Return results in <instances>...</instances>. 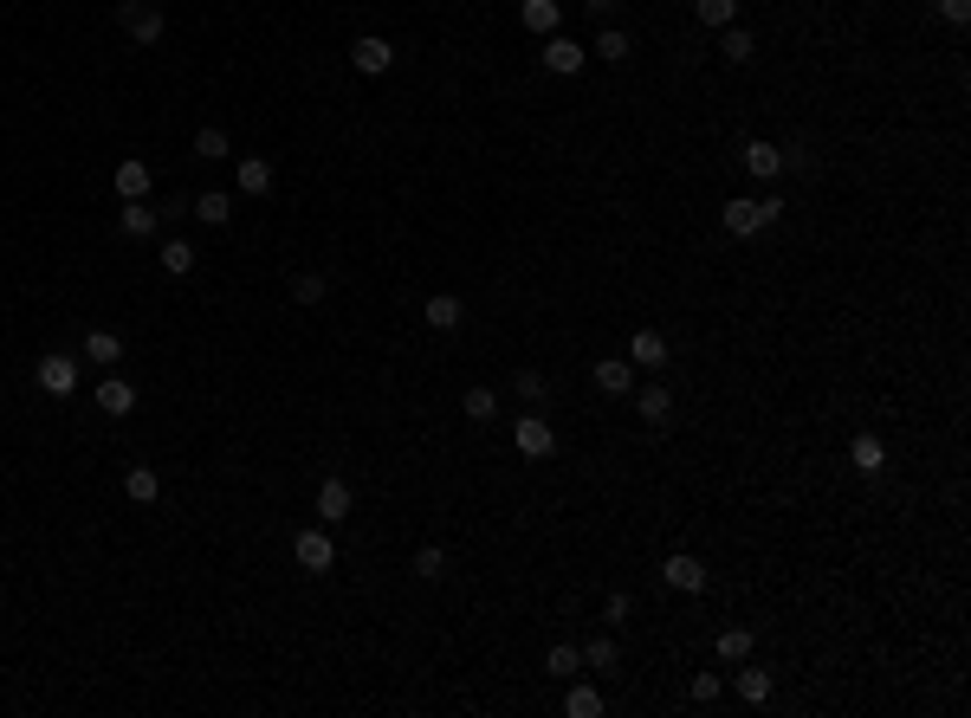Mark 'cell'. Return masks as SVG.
I'll use <instances>...</instances> for the list:
<instances>
[{"instance_id": "36", "label": "cell", "mask_w": 971, "mask_h": 718, "mask_svg": "<svg viewBox=\"0 0 971 718\" xmlns=\"http://www.w3.org/2000/svg\"><path fill=\"white\" fill-rule=\"evenodd\" d=\"M460 408H467V421H499V395H492V389H467Z\"/></svg>"}, {"instance_id": "16", "label": "cell", "mask_w": 971, "mask_h": 718, "mask_svg": "<svg viewBox=\"0 0 971 718\" xmlns=\"http://www.w3.org/2000/svg\"><path fill=\"white\" fill-rule=\"evenodd\" d=\"M149 182H156V175H149V162H117V175H111V188H117V195L123 201H149Z\"/></svg>"}, {"instance_id": "15", "label": "cell", "mask_w": 971, "mask_h": 718, "mask_svg": "<svg viewBox=\"0 0 971 718\" xmlns=\"http://www.w3.org/2000/svg\"><path fill=\"white\" fill-rule=\"evenodd\" d=\"M272 182H279V175H272V162H266V156H246L240 169H234V188H240V195H253V201H259V195H272Z\"/></svg>"}, {"instance_id": "12", "label": "cell", "mask_w": 971, "mask_h": 718, "mask_svg": "<svg viewBox=\"0 0 971 718\" xmlns=\"http://www.w3.org/2000/svg\"><path fill=\"white\" fill-rule=\"evenodd\" d=\"M590 376H596V389H603V395H635V363H628V356H603Z\"/></svg>"}, {"instance_id": "9", "label": "cell", "mask_w": 971, "mask_h": 718, "mask_svg": "<svg viewBox=\"0 0 971 718\" xmlns=\"http://www.w3.org/2000/svg\"><path fill=\"white\" fill-rule=\"evenodd\" d=\"M745 175H758V182H777V175H784V149L771 143V136H758V143H745Z\"/></svg>"}, {"instance_id": "22", "label": "cell", "mask_w": 971, "mask_h": 718, "mask_svg": "<svg viewBox=\"0 0 971 718\" xmlns=\"http://www.w3.org/2000/svg\"><path fill=\"white\" fill-rule=\"evenodd\" d=\"M570 693H564V712L570 718H603V693L596 686H583V680H564Z\"/></svg>"}, {"instance_id": "21", "label": "cell", "mask_w": 971, "mask_h": 718, "mask_svg": "<svg viewBox=\"0 0 971 718\" xmlns=\"http://www.w3.org/2000/svg\"><path fill=\"white\" fill-rule=\"evenodd\" d=\"M726 233H732V240H751V233H764L758 201H726Z\"/></svg>"}, {"instance_id": "20", "label": "cell", "mask_w": 971, "mask_h": 718, "mask_svg": "<svg viewBox=\"0 0 971 718\" xmlns=\"http://www.w3.org/2000/svg\"><path fill=\"white\" fill-rule=\"evenodd\" d=\"M719 52H726V65H751L758 59V39L745 26H719Z\"/></svg>"}, {"instance_id": "19", "label": "cell", "mask_w": 971, "mask_h": 718, "mask_svg": "<svg viewBox=\"0 0 971 718\" xmlns=\"http://www.w3.org/2000/svg\"><path fill=\"white\" fill-rule=\"evenodd\" d=\"M738 699H745V706H764V699H771V673L764 667H751V660H738Z\"/></svg>"}, {"instance_id": "27", "label": "cell", "mask_w": 971, "mask_h": 718, "mask_svg": "<svg viewBox=\"0 0 971 718\" xmlns=\"http://www.w3.org/2000/svg\"><path fill=\"white\" fill-rule=\"evenodd\" d=\"M583 667H596V673H615V667H622V647H615L609 634H596V641H583Z\"/></svg>"}, {"instance_id": "2", "label": "cell", "mask_w": 971, "mask_h": 718, "mask_svg": "<svg viewBox=\"0 0 971 718\" xmlns=\"http://www.w3.org/2000/svg\"><path fill=\"white\" fill-rule=\"evenodd\" d=\"M512 447L525 453V460H551V453H557V427L544 421V414H518V421H512Z\"/></svg>"}, {"instance_id": "6", "label": "cell", "mask_w": 971, "mask_h": 718, "mask_svg": "<svg viewBox=\"0 0 971 718\" xmlns=\"http://www.w3.org/2000/svg\"><path fill=\"white\" fill-rule=\"evenodd\" d=\"M33 376H39V389H46L52 402H65V395L78 389V363H72V356H39Z\"/></svg>"}, {"instance_id": "1", "label": "cell", "mask_w": 971, "mask_h": 718, "mask_svg": "<svg viewBox=\"0 0 971 718\" xmlns=\"http://www.w3.org/2000/svg\"><path fill=\"white\" fill-rule=\"evenodd\" d=\"M117 20H123V33H130L136 46H156V39L169 33L162 7H149V0H117Z\"/></svg>"}, {"instance_id": "34", "label": "cell", "mask_w": 971, "mask_h": 718, "mask_svg": "<svg viewBox=\"0 0 971 718\" xmlns=\"http://www.w3.org/2000/svg\"><path fill=\"white\" fill-rule=\"evenodd\" d=\"M195 156H201V162H227V130L201 123V130H195Z\"/></svg>"}, {"instance_id": "13", "label": "cell", "mask_w": 971, "mask_h": 718, "mask_svg": "<svg viewBox=\"0 0 971 718\" xmlns=\"http://www.w3.org/2000/svg\"><path fill=\"white\" fill-rule=\"evenodd\" d=\"M350 505H357V492H350V479H324L318 486V518L324 524H344Z\"/></svg>"}, {"instance_id": "23", "label": "cell", "mask_w": 971, "mask_h": 718, "mask_svg": "<svg viewBox=\"0 0 971 718\" xmlns=\"http://www.w3.org/2000/svg\"><path fill=\"white\" fill-rule=\"evenodd\" d=\"M123 492H130L136 505H156V499H162V479H156V466H130V473H123Z\"/></svg>"}, {"instance_id": "14", "label": "cell", "mask_w": 971, "mask_h": 718, "mask_svg": "<svg viewBox=\"0 0 971 718\" xmlns=\"http://www.w3.org/2000/svg\"><path fill=\"white\" fill-rule=\"evenodd\" d=\"M667 356H674V350H667L661 330H635V343H628V363H635V369H667Z\"/></svg>"}, {"instance_id": "10", "label": "cell", "mask_w": 971, "mask_h": 718, "mask_svg": "<svg viewBox=\"0 0 971 718\" xmlns=\"http://www.w3.org/2000/svg\"><path fill=\"white\" fill-rule=\"evenodd\" d=\"M635 414L648 427H667L674 421V389H667V382H648V389H635Z\"/></svg>"}, {"instance_id": "8", "label": "cell", "mask_w": 971, "mask_h": 718, "mask_svg": "<svg viewBox=\"0 0 971 718\" xmlns=\"http://www.w3.org/2000/svg\"><path fill=\"white\" fill-rule=\"evenodd\" d=\"M849 466H855L861 479H881L887 473V440L881 434H855L849 440Z\"/></svg>"}, {"instance_id": "18", "label": "cell", "mask_w": 971, "mask_h": 718, "mask_svg": "<svg viewBox=\"0 0 971 718\" xmlns=\"http://www.w3.org/2000/svg\"><path fill=\"white\" fill-rule=\"evenodd\" d=\"M130 408H136V382L104 376V382H98V414H130Z\"/></svg>"}, {"instance_id": "25", "label": "cell", "mask_w": 971, "mask_h": 718, "mask_svg": "<svg viewBox=\"0 0 971 718\" xmlns=\"http://www.w3.org/2000/svg\"><path fill=\"white\" fill-rule=\"evenodd\" d=\"M162 272H169V279H188V272H195V246L188 240H162Z\"/></svg>"}, {"instance_id": "39", "label": "cell", "mask_w": 971, "mask_h": 718, "mask_svg": "<svg viewBox=\"0 0 971 718\" xmlns=\"http://www.w3.org/2000/svg\"><path fill=\"white\" fill-rule=\"evenodd\" d=\"M628 615H635V596H628V589H609V596H603V621H609V628H622Z\"/></svg>"}, {"instance_id": "40", "label": "cell", "mask_w": 971, "mask_h": 718, "mask_svg": "<svg viewBox=\"0 0 971 718\" xmlns=\"http://www.w3.org/2000/svg\"><path fill=\"white\" fill-rule=\"evenodd\" d=\"M939 20H946V26H965L971 20V0H939Z\"/></svg>"}, {"instance_id": "3", "label": "cell", "mask_w": 971, "mask_h": 718, "mask_svg": "<svg viewBox=\"0 0 971 718\" xmlns=\"http://www.w3.org/2000/svg\"><path fill=\"white\" fill-rule=\"evenodd\" d=\"M292 557H298V570H311V576L337 570V544H331V531H318V524H305V531L292 537Z\"/></svg>"}, {"instance_id": "32", "label": "cell", "mask_w": 971, "mask_h": 718, "mask_svg": "<svg viewBox=\"0 0 971 718\" xmlns=\"http://www.w3.org/2000/svg\"><path fill=\"white\" fill-rule=\"evenodd\" d=\"M693 20L719 33V26H732V20H738V0H693Z\"/></svg>"}, {"instance_id": "33", "label": "cell", "mask_w": 971, "mask_h": 718, "mask_svg": "<svg viewBox=\"0 0 971 718\" xmlns=\"http://www.w3.org/2000/svg\"><path fill=\"white\" fill-rule=\"evenodd\" d=\"M415 576H421V583H441V576H447V550L441 544H421L415 550Z\"/></svg>"}, {"instance_id": "35", "label": "cell", "mask_w": 971, "mask_h": 718, "mask_svg": "<svg viewBox=\"0 0 971 718\" xmlns=\"http://www.w3.org/2000/svg\"><path fill=\"white\" fill-rule=\"evenodd\" d=\"M324 292H331V279H324V272H298V279H292V298H298V305H324Z\"/></svg>"}, {"instance_id": "11", "label": "cell", "mask_w": 971, "mask_h": 718, "mask_svg": "<svg viewBox=\"0 0 971 718\" xmlns=\"http://www.w3.org/2000/svg\"><path fill=\"white\" fill-rule=\"evenodd\" d=\"M518 26L538 33V39H551L557 26H564V0H525V7H518Z\"/></svg>"}, {"instance_id": "4", "label": "cell", "mask_w": 971, "mask_h": 718, "mask_svg": "<svg viewBox=\"0 0 971 718\" xmlns=\"http://www.w3.org/2000/svg\"><path fill=\"white\" fill-rule=\"evenodd\" d=\"M583 65H590V46H577L570 33H551V39H544V72H557V78H577Z\"/></svg>"}, {"instance_id": "37", "label": "cell", "mask_w": 971, "mask_h": 718, "mask_svg": "<svg viewBox=\"0 0 971 718\" xmlns=\"http://www.w3.org/2000/svg\"><path fill=\"white\" fill-rule=\"evenodd\" d=\"M687 693H693V706H713V699L726 693V673H693V686H687Z\"/></svg>"}, {"instance_id": "41", "label": "cell", "mask_w": 971, "mask_h": 718, "mask_svg": "<svg viewBox=\"0 0 971 718\" xmlns=\"http://www.w3.org/2000/svg\"><path fill=\"white\" fill-rule=\"evenodd\" d=\"M583 7H590L596 20H609V7H615V0H583Z\"/></svg>"}, {"instance_id": "28", "label": "cell", "mask_w": 971, "mask_h": 718, "mask_svg": "<svg viewBox=\"0 0 971 718\" xmlns=\"http://www.w3.org/2000/svg\"><path fill=\"white\" fill-rule=\"evenodd\" d=\"M590 52H596V59H609V65H622L628 52H635V39H628L622 26H603V33H596V46H590Z\"/></svg>"}, {"instance_id": "30", "label": "cell", "mask_w": 971, "mask_h": 718, "mask_svg": "<svg viewBox=\"0 0 971 718\" xmlns=\"http://www.w3.org/2000/svg\"><path fill=\"white\" fill-rule=\"evenodd\" d=\"M195 220H208V227H227V220H234V195H221V188H208V195L195 201Z\"/></svg>"}, {"instance_id": "26", "label": "cell", "mask_w": 971, "mask_h": 718, "mask_svg": "<svg viewBox=\"0 0 971 718\" xmlns=\"http://www.w3.org/2000/svg\"><path fill=\"white\" fill-rule=\"evenodd\" d=\"M544 673H557V680H577V673H583V647L557 641L551 654H544Z\"/></svg>"}, {"instance_id": "24", "label": "cell", "mask_w": 971, "mask_h": 718, "mask_svg": "<svg viewBox=\"0 0 971 718\" xmlns=\"http://www.w3.org/2000/svg\"><path fill=\"white\" fill-rule=\"evenodd\" d=\"M156 207L149 201H123V233H130V240H149V233H156Z\"/></svg>"}, {"instance_id": "29", "label": "cell", "mask_w": 971, "mask_h": 718, "mask_svg": "<svg viewBox=\"0 0 971 718\" xmlns=\"http://www.w3.org/2000/svg\"><path fill=\"white\" fill-rule=\"evenodd\" d=\"M117 356H123L117 330H85V363H117Z\"/></svg>"}, {"instance_id": "7", "label": "cell", "mask_w": 971, "mask_h": 718, "mask_svg": "<svg viewBox=\"0 0 971 718\" xmlns=\"http://www.w3.org/2000/svg\"><path fill=\"white\" fill-rule=\"evenodd\" d=\"M350 65H357L363 78H382V72H389V65H395V46H389V39H382V33H363L357 46H350Z\"/></svg>"}, {"instance_id": "17", "label": "cell", "mask_w": 971, "mask_h": 718, "mask_svg": "<svg viewBox=\"0 0 971 718\" xmlns=\"http://www.w3.org/2000/svg\"><path fill=\"white\" fill-rule=\"evenodd\" d=\"M421 317H428V330H460V317H467V305H460L454 292H434L428 305H421Z\"/></svg>"}, {"instance_id": "5", "label": "cell", "mask_w": 971, "mask_h": 718, "mask_svg": "<svg viewBox=\"0 0 971 718\" xmlns=\"http://www.w3.org/2000/svg\"><path fill=\"white\" fill-rule=\"evenodd\" d=\"M661 576H667V589H680V596H700L713 576H706V563L700 557H687V550H674V557L661 563Z\"/></svg>"}, {"instance_id": "38", "label": "cell", "mask_w": 971, "mask_h": 718, "mask_svg": "<svg viewBox=\"0 0 971 718\" xmlns=\"http://www.w3.org/2000/svg\"><path fill=\"white\" fill-rule=\"evenodd\" d=\"M544 395H551V382H544L538 369H518V402H525V408H538Z\"/></svg>"}, {"instance_id": "31", "label": "cell", "mask_w": 971, "mask_h": 718, "mask_svg": "<svg viewBox=\"0 0 971 718\" xmlns=\"http://www.w3.org/2000/svg\"><path fill=\"white\" fill-rule=\"evenodd\" d=\"M719 660H726V667H738V660H751V628H719Z\"/></svg>"}]
</instances>
